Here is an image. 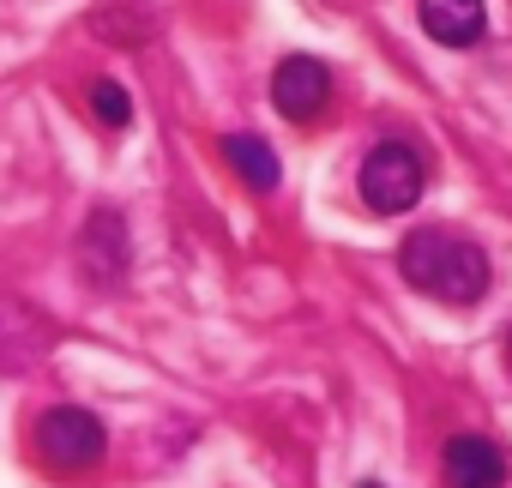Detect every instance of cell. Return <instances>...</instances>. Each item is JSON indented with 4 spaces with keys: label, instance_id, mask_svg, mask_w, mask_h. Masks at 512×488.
<instances>
[{
    "label": "cell",
    "instance_id": "ba28073f",
    "mask_svg": "<svg viewBox=\"0 0 512 488\" xmlns=\"http://www.w3.org/2000/svg\"><path fill=\"white\" fill-rule=\"evenodd\" d=\"M416 19H422V31H428L434 43H446V49H464V43H476V37L488 31V7H482V0H422Z\"/></svg>",
    "mask_w": 512,
    "mask_h": 488
},
{
    "label": "cell",
    "instance_id": "7a4b0ae2",
    "mask_svg": "<svg viewBox=\"0 0 512 488\" xmlns=\"http://www.w3.org/2000/svg\"><path fill=\"white\" fill-rule=\"evenodd\" d=\"M422 187H428V163H422L416 145L380 139L368 151V163H362V199H368L374 217H404L422 199Z\"/></svg>",
    "mask_w": 512,
    "mask_h": 488
},
{
    "label": "cell",
    "instance_id": "30bf717a",
    "mask_svg": "<svg viewBox=\"0 0 512 488\" xmlns=\"http://www.w3.org/2000/svg\"><path fill=\"white\" fill-rule=\"evenodd\" d=\"M91 109H97L103 127H127V121H133V97H127V85H115V79H97V85H91Z\"/></svg>",
    "mask_w": 512,
    "mask_h": 488
},
{
    "label": "cell",
    "instance_id": "5b68a950",
    "mask_svg": "<svg viewBox=\"0 0 512 488\" xmlns=\"http://www.w3.org/2000/svg\"><path fill=\"white\" fill-rule=\"evenodd\" d=\"M49 350H55V326L31 302L0 296V374H31Z\"/></svg>",
    "mask_w": 512,
    "mask_h": 488
},
{
    "label": "cell",
    "instance_id": "7c38bea8",
    "mask_svg": "<svg viewBox=\"0 0 512 488\" xmlns=\"http://www.w3.org/2000/svg\"><path fill=\"white\" fill-rule=\"evenodd\" d=\"M362 488H380V482H362Z\"/></svg>",
    "mask_w": 512,
    "mask_h": 488
},
{
    "label": "cell",
    "instance_id": "8fae6325",
    "mask_svg": "<svg viewBox=\"0 0 512 488\" xmlns=\"http://www.w3.org/2000/svg\"><path fill=\"white\" fill-rule=\"evenodd\" d=\"M506 356H512V338H506Z\"/></svg>",
    "mask_w": 512,
    "mask_h": 488
},
{
    "label": "cell",
    "instance_id": "6da1fadb",
    "mask_svg": "<svg viewBox=\"0 0 512 488\" xmlns=\"http://www.w3.org/2000/svg\"><path fill=\"white\" fill-rule=\"evenodd\" d=\"M398 272H404V284H416L422 296L452 302V308H476L482 290H488V254L458 229H416V235H404Z\"/></svg>",
    "mask_w": 512,
    "mask_h": 488
},
{
    "label": "cell",
    "instance_id": "52a82bcc",
    "mask_svg": "<svg viewBox=\"0 0 512 488\" xmlns=\"http://www.w3.org/2000/svg\"><path fill=\"white\" fill-rule=\"evenodd\" d=\"M440 470H446V488H500L506 482V452L482 434H452Z\"/></svg>",
    "mask_w": 512,
    "mask_h": 488
},
{
    "label": "cell",
    "instance_id": "277c9868",
    "mask_svg": "<svg viewBox=\"0 0 512 488\" xmlns=\"http://www.w3.org/2000/svg\"><path fill=\"white\" fill-rule=\"evenodd\" d=\"M272 103H278L284 121H302V127L320 121L326 103H332V67L314 61V55H290V61H278V73H272Z\"/></svg>",
    "mask_w": 512,
    "mask_h": 488
},
{
    "label": "cell",
    "instance_id": "8992f818",
    "mask_svg": "<svg viewBox=\"0 0 512 488\" xmlns=\"http://www.w3.org/2000/svg\"><path fill=\"white\" fill-rule=\"evenodd\" d=\"M79 266L97 290H109L127 272V217L121 211H91V223L79 235Z\"/></svg>",
    "mask_w": 512,
    "mask_h": 488
},
{
    "label": "cell",
    "instance_id": "3957f363",
    "mask_svg": "<svg viewBox=\"0 0 512 488\" xmlns=\"http://www.w3.org/2000/svg\"><path fill=\"white\" fill-rule=\"evenodd\" d=\"M103 446H109L103 422L91 410H79V404H55V410L37 416V452L55 470H91L103 458Z\"/></svg>",
    "mask_w": 512,
    "mask_h": 488
},
{
    "label": "cell",
    "instance_id": "9c48e42d",
    "mask_svg": "<svg viewBox=\"0 0 512 488\" xmlns=\"http://www.w3.org/2000/svg\"><path fill=\"white\" fill-rule=\"evenodd\" d=\"M223 163L253 187V193H272L284 181V163L266 139H253V133H223Z\"/></svg>",
    "mask_w": 512,
    "mask_h": 488
}]
</instances>
